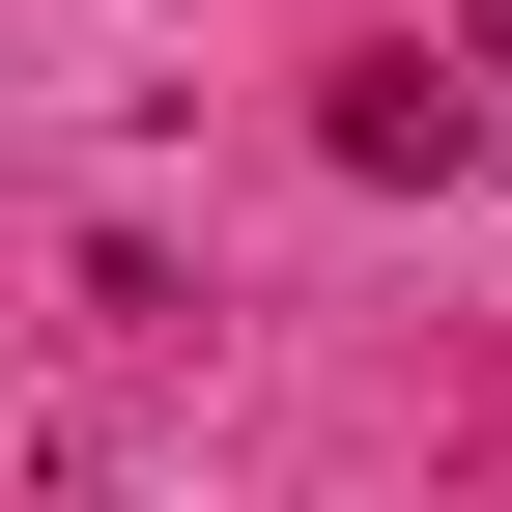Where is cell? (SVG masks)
<instances>
[{
	"label": "cell",
	"instance_id": "6da1fadb",
	"mask_svg": "<svg viewBox=\"0 0 512 512\" xmlns=\"http://www.w3.org/2000/svg\"><path fill=\"white\" fill-rule=\"evenodd\" d=\"M313 143H342V171H484V86H456V57H342Z\"/></svg>",
	"mask_w": 512,
	"mask_h": 512
}]
</instances>
